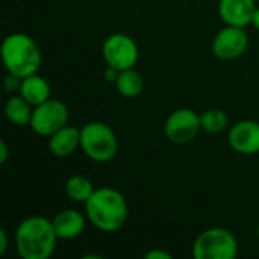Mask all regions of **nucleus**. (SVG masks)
Returning <instances> with one entry per match:
<instances>
[{
  "label": "nucleus",
  "mask_w": 259,
  "mask_h": 259,
  "mask_svg": "<svg viewBox=\"0 0 259 259\" xmlns=\"http://www.w3.org/2000/svg\"><path fill=\"white\" fill-rule=\"evenodd\" d=\"M147 259H171V253L162 250V249H153L149 253H146Z\"/></svg>",
  "instance_id": "obj_20"
},
{
  "label": "nucleus",
  "mask_w": 259,
  "mask_h": 259,
  "mask_svg": "<svg viewBox=\"0 0 259 259\" xmlns=\"http://www.w3.org/2000/svg\"><path fill=\"white\" fill-rule=\"evenodd\" d=\"M102 55L106 65L123 71L127 68H134V65L138 62L140 50L134 38H131L129 35L112 33L103 41Z\"/></svg>",
  "instance_id": "obj_7"
},
{
  "label": "nucleus",
  "mask_w": 259,
  "mask_h": 259,
  "mask_svg": "<svg viewBox=\"0 0 259 259\" xmlns=\"http://www.w3.org/2000/svg\"><path fill=\"white\" fill-rule=\"evenodd\" d=\"M64 188H65L67 197L73 202H77V203H87V200L96 191L91 181L85 176H80V175H74V176L68 178Z\"/></svg>",
  "instance_id": "obj_17"
},
{
  "label": "nucleus",
  "mask_w": 259,
  "mask_h": 259,
  "mask_svg": "<svg viewBox=\"0 0 259 259\" xmlns=\"http://www.w3.org/2000/svg\"><path fill=\"white\" fill-rule=\"evenodd\" d=\"M249 46V36L244 27L226 24L212 39V53L223 61L240 58Z\"/></svg>",
  "instance_id": "obj_9"
},
{
  "label": "nucleus",
  "mask_w": 259,
  "mask_h": 259,
  "mask_svg": "<svg viewBox=\"0 0 259 259\" xmlns=\"http://www.w3.org/2000/svg\"><path fill=\"white\" fill-rule=\"evenodd\" d=\"M237 255L238 241L225 228H209L200 232L193 244V256L196 259H235Z\"/></svg>",
  "instance_id": "obj_5"
},
{
  "label": "nucleus",
  "mask_w": 259,
  "mask_h": 259,
  "mask_svg": "<svg viewBox=\"0 0 259 259\" xmlns=\"http://www.w3.org/2000/svg\"><path fill=\"white\" fill-rule=\"evenodd\" d=\"M252 24L255 26V29H256V30H259V8H256V9H255V12H253Z\"/></svg>",
  "instance_id": "obj_24"
},
{
  "label": "nucleus",
  "mask_w": 259,
  "mask_h": 259,
  "mask_svg": "<svg viewBox=\"0 0 259 259\" xmlns=\"http://www.w3.org/2000/svg\"><path fill=\"white\" fill-rule=\"evenodd\" d=\"M2 59L8 73L18 77H27L38 73L42 61L38 44L21 32L11 33L3 39Z\"/></svg>",
  "instance_id": "obj_3"
},
{
  "label": "nucleus",
  "mask_w": 259,
  "mask_h": 259,
  "mask_svg": "<svg viewBox=\"0 0 259 259\" xmlns=\"http://www.w3.org/2000/svg\"><path fill=\"white\" fill-rule=\"evenodd\" d=\"M115 88L118 94H121L123 97L132 99L141 94L144 88V80L135 68H127V70L120 71L115 80Z\"/></svg>",
  "instance_id": "obj_16"
},
{
  "label": "nucleus",
  "mask_w": 259,
  "mask_h": 259,
  "mask_svg": "<svg viewBox=\"0 0 259 259\" xmlns=\"http://www.w3.org/2000/svg\"><path fill=\"white\" fill-rule=\"evenodd\" d=\"M118 74H120V70H117V68H114V67H106V70H105V73H103V77H105V80L106 82H114L115 83V80H117V77H118Z\"/></svg>",
  "instance_id": "obj_21"
},
{
  "label": "nucleus",
  "mask_w": 259,
  "mask_h": 259,
  "mask_svg": "<svg viewBox=\"0 0 259 259\" xmlns=\"http://www.w3.org/2000/svg\"><path fill=\"white\" fill-rule=\"evenodd\" d=\"M202 131L208 134H219L228 126V115L222 109H208L200 114Z\"/></svg>",
  "instance_id": "obj_18"
},
{
  "label": "nucleus",
  "mask_w": 259,
  "mask_h": 259,
  "mask_svg": "<svg viewBox=\"0 0 259 259\" xmlns=\"http://www.w3.org/2000/svg\"><path fill=\"white\" fill-rule=\"evenodd\" d=\"M80 149L96 162H109L117 155L118 141L106 123L91 121L80 129Z\"/></svg>",
  "instance_id": "obj_4"
},
{
  "label": "nucleus",
  "mask_w": 259,
  "mask_h": 259,
  "mask_svg": "<svg viewBox=\"0 0 259 259\" xmlns=\"http://www.w3.org/2000/svg\"><path fill=\"white\" fill-rule=\"evenodd\" d=\"M9 246V238L5 229H0V255H5Z\"/></svg>",
  "instance_id": "obj_22"
},
{
  "label": "nucleus",
  "mask_w": 259,
  "mask_h": 259,
  "mask_svg": "<svg viewBox=\"0 0 259 259\" xmlns=\"http://www.w3.org/2000/svg\"><path fill=\"white\" fill-rule=\"evenodd\" d=\"M256 232H258V238H259V223H258V228H256Z\"/></svg>",
  "instance_id": "obj_26"
},
{
  "label": "nucleus",
  "mask_w": 259,
  "mask_h": 259,
  "mask_svg": "<svg viewBox=\"0 0 259 259\" xmlns=\"http://www.w3.org/2000/svg\"><path fill=\"white\" fill-rule=\"evenodd\" d=\"M100 259L102 258V256H100V255H85V256H83V259Z\"/></svg>",
  "instance_id": "obj_25"
},
{
  "label": "nucleus",
  "mask_w": 259,
  "mask_h": 259,
  "mask_svg": "<svg viewBox=\"0 0 259 259\" xmlns=\"http://www.w3.org/2000/svg\"><path fill=\"white\" fill-rule=\"evenodd\" d=\"M21 80L23 77H18L12 73H8V76L5 77V90L8 93H14V91H20L21 87Z\"/></svg>",
  "instance_id": "obj_19"
},
{
  "label": "nucleus",
  "mask_w": 259,
  "mask_h": 259,
  "mask_svg": "<svg viewBox=\"0 0 259 259\" xmlns=\"http://www.w3.org/2000/svg\"><path fill=\"white\" fill-rule=\"evenodd\" d=\"M58 240L52 220L41 215L24 219L15 231V247L23 259H49Z\"/></svg>",
  "instance_id": "obj_2"
},
{
  "label": "nucleus",
  "mask_w": 259,
  "mask_h": 259,
  "mask_svg": "<svg viewBox=\"0 0 259 259\" xmlns=\"http://www.w3.org/2000/svg\"><path fill=\"white\" fill-rule=\"evenodd\" d=\"M228 141L231 147L241 155L259 153V123L255 120H241L232 124Z\"/></svg>",
  "instance_id": "obj_10"
},
{
  "label": "nucleus",
  "mask_w": 259,
  "mask_h": 259,
  "mask_svg": "<svg viewBox=\"0 0 259 259\" xmlns=\"http://www.w3.org/2000/svg\"><path fill=\"white\" fill-rule=\"evenodd\" d=\"M255 5V0H220L219 14L226 24L246 27L252 24Z\"/></svg>",
  "instance_id": "obj_11"
},
{
  "label": "nucleus",
  "mask_w": 259,
  "mask_h": 259,
  "mask_svg": "<svg viewBox=\"0 0 259 259\" xmlns=\"http://www.w3.org/2000/svg\"><path fill=\"white\" fill-rule=\"evenodd\" d=\"M52 223H53L58 238L64 241H70L82 235L85 229V215L79 212L77 209L67 208L58 212L55 219L52 220Z\"/></svg>",
  "instance_id": "obj_12"
},
{
  "label": "nucleus",
  "mask_w": 259,
  "mask_h": 259,
  "mask_svg": "<svg viewBox=\"0 0 259 259\" xmlns=\"http://www.w3.org/2000/svg\"><path fill=\"white\" fill-rule=\"evenodd\" d=\"M68 123V108L64 102L56 99H49L44 103L33 106L30 129L41 135L50 137Z\"/></svg>",
  "instance_id": "obj_6"
},
{
  "label": "nucleus",
  "mask_w": 259,
  "mask_h": 259,
  "mask_svg": "<svg viewBox=\"0 0 259 259\" xmlns=\"http://www.w3.org/2000/svg\"><path fill=\"white\" fill-rule=\"evenodd\" d=\"M9 156V149L5 140H0V164H5Z\"/></svg>",
  "instance_id": "obj_23"
},
{
  "label": "nucleus",
  "mask_w": 259,
  "mask_h": 259,
  "mask_svg": "<svg viewBox=\"0 0 259 259\" xmlns=\"http://www.w3.org/2000/svg\"><path fill=\"white\" fill-rule=\"evenodd\" d=\"M18 93L32 106H38L50 99V85L44 77L35 73L27 77H23Z\"/></svg>",
  "instance_id": "obj_14"
},
{
  "label": "nucleus",
  "mask_w": 259,
  "mask_h": 259,
  "mask_svg": "<svg viewBox=\"0 0 259 259\" xmlns=\"http://www.w3.org/2000/svg\"><path fill=\"white\" fill-rule=\"evenodd\" d=\"M80 147V129L74 126H64L49 137V150L58 158H65Z\"/></svg>",
  "instance_id": "obj_13"
},
{
  "label": "nucleus",
  "mask_w": 259,
  "mask_h": 259,
  "mask_svg": "<svg viewBox=\"0 0 259 259\" xmlns=\"http://www.w3.org/2000/svg\"><path fill=\"white\" fill-rule=\"evenodd\" d=\"M127 202L124 196L111 187L97 188L85 203L88 222L102 232H115L127 220Z\"/></svg>",
  "instance_id": "obj_1"
},
{
  "label": "nucleus",
  "mask_w": 259,
  "mask_h": 259,
  "mask_svg": "<svg viewBox=\"0 0 259 259\" xmlns=\"http://www.w3.org/2000/svg\"><path fill=\"white\" fill-rule=\"evenodd\" d=\"M200 131V115L190 108L173 111L164 123V134L167 140L175 144L191 143Z\"/></svg>",
  "instance_id": "obj_8"
},
{
  "label": "nucleus",
  "mask_w": 259,
  "mask_h": 259,
  "mask_svg": "<svg viewBox=\"0 0 259 259\" xmlns=\"http://www.w3.org/2000/svg\"><path fill=\"white\" fill-rule=\"evenodd\" d=\"M32 111V105L27 100H24L20 94L9 97L5 105V115L15 126H29Z\"/></svg>",
  "instance_id": "obj_15"
}]
</instances>
